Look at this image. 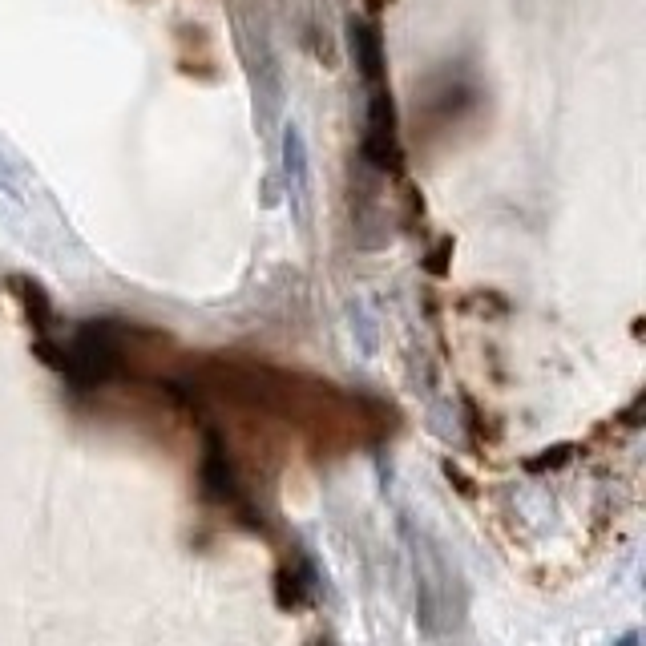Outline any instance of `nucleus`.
<instances>
[{"instance_id": "nucleus-1", "label": "nucleus", "mask_w": 646, "mask_h": 646, "mask_svg": "<svg viewBox=\"0 0 646 646\" xmlns=\"http://www.w3.org/2000/svg\"><path fill=\"white\" fill-rule=\"evenodd\" d=\"M364 154H368V162H376V166H384V170H396V166H400L392 101H384V97L372 101V126H368V134H364Z\"/></svg>"}, {"instance_id": "nucleus-2", "label": "nucleus", "mask_w": 646, "mask_h": 646, "mask_svg": "<svg viewBox=\"0 0 646 646\" xmlns=\"http://www.w3.org/2000/svg\"><path fill=\"white\" fill-rule=\"evenodd\" d=\"M202 493L210 501H223V505H239V481H235V469L219 445V437L206 441V453H202Z\"/></svg>"}, {"instance_id": "nucleus-3", "label": "nucleus", "mask_w": 646, "mask_h": 646, "mask_svg": "<svg viewBox=\"0 0 646 646\" xmlns=\"http://www.w3.org/2000/svg\"><path fill=\"white\" fill-rule=\"evenodd\" d=\"M311 598H315V570H311L307 562L287 566V570L279 574V582H275V602H279L283 610H303Z\"/></svg>"}, {"instance_id": "nucleus-4", "label": "nucleus", "mask_w": 646, "mask_h": 646, "mask_svg": "<svg viewBox=\"0 0 646 646\" xmlns=\"http://www.w3.org/2000/svg\"><path fill=\"white\" fill-rule=\"evenodd\" d=\"M352 41H356V57H360L364 77L380 81V37L372 29H360V33H352Z\"/></svg>"}, {"instance_id": "nucleus-5", "label": "nucleus", "mask_w": 646, "mask_h": 646, "mask_svg": "<svg viewBox=\"0 0 646 646\" xmlns=\"http://www.w3.org/2000/svg\"><path fill=\"white\" fill-rule=\"evenodd\" d=\"M618 646H634V634H626V638H622V642H618Z\"/></svg>"}, {"instance_id": "nucleus-6", "label": "nucleus", "mask_w": 646, "mask_h": 646, "mask_svg": "<svg viewBox=\"0 0 646 646\" xmlns=\"http://www.w3.org/2000/svg\"><path fill=\"white\" fill-rule=\"evenodd\" d=\"M311 646H332V642H328V638H315V642H311Z\"/></svg>"}]
</instances>
